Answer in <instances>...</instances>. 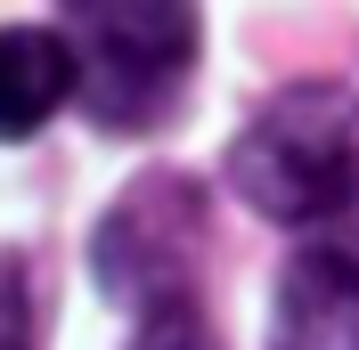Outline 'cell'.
Segmentation results:
<instances>
[{"instance_id": "obj_6", "label": "cell", "mask_w": 359, "mask_h": 350, "mask_svg": "<svg viewBox=\"0 0 359 350\" xmlns=\"http://www.w3.org/2000/svg\"><path fill=\"white\" fill-rule=\"evenodd\" d=\"M131 350H221V334H212V318H204L196 302H172V309H156V318H139Z\"/></svg>"}, {"instance_id": "obj_4", "label": "cell", "mask_w": 359, "mask_h": 350, "mask_svg": "<svg viewBox=\"0 0 359 350\" xmlns=\"http://www.w3.org/2000/svg\"><path fill=\"white\" fill-rule=\"evenodd\" d=\"M269 350H359V269L343 253H294L286 261Z\"/></svg>"}, {"instance_id": "obj_5", "label": "cell", "mask_w": 359, "mask_h": 350, "mask_svg": "<svg viewBox=\"0 0 359 350\" xmlns=\"http://www.w3.org/2000/svg\"><path fill=\"white\" fill-rule=\"evenodd\" d=\"M82 74H74V41L49 24H0V139L41 131L66 106Z\"/></svg>"}, {"instance_id": "obj_2", "label": "cell", "mask_w": 359, "mask_h": 350, "mask_svg": "<svg viewBox=\"0 0 359 350\" xmlns=\"http://www.w3.org/2000/svg\"><path fill=\"white\" fill-rule=\"evenodd\" d=\"M66 41H74V74H82L74 98L90 122L98 131H156L188 90L204 24L196 8L131 0V8H74Z\"/></svg>"}, {"instance_id": "obj_3", "label": "cell", "mask_w": 359, "mask_h": 350, "mask_svg": "<svg viewBox=\"0 0 359 350\" xmlns=\"http://www.w3.org/2000/svg\"><path fill=\"white\" fill-rule=\"evenodd\" d=\"M196 261H204V188L188 172H139L90 237L98 293L123 302L131 318L196 302Z\"/></svg>"}, {"instance_id": "obj_1", "label": "cell", "mask_w": 359, "mask_h": 350, "mask_svg": "<svg viewBox=\"0 0 359 350\" xmlns=\"http://www.w3.org/2000/svg\"><path fill=\"white\" fill-rule=\"evenodd\" d=\"M229 188L262 220H327L359 196V98L286 82L229 147Z\"/></svg>"}]
</instances>
